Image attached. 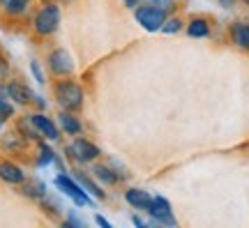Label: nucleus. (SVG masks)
Masks as SVG:
<instances>
[{
  "mask_svg": "<svg viewBox=\"0 0 249 228\" xmlns=\"http://www.w3.org/2000/svg\"><path fill=\"white\" fill-rule=\"evenodd\" d=\"M53 97L65 111H79L81 106H83V99H86L83 88H81L76 81H71L70 76H62V81H55Z\"/></svg>",
  "mask_w": 249,
  "mask_h": 228,
  "instance_id": "nucleus-1",
  "label": "nucleus"
},
{
  "mask_svg": "<svg viewBox=\"0 0 249 228\" xmlns=\"http://www.w3.org/2000/svg\"><path fill=\"white\" fill-rule=\"evenodd\" d=\"M33 28L39 37H51L53 33H58L60 28V7L55 2H46L37 9L35 18H33Z\"/></svg>",
  "mask_w": 249,
  "mask_h": 228,
  "instance_id": "nucleus-2",
  "label": "nucleus"
},
{
  "mask_svg": "<svg viewBox=\"0 0 249 228\" xmlns=\"http://www.w3.org/2000/svg\"><path fill=\"white\" fill-rule=\"evenodd\" d=\"M53 184H55V189H60V192L65 193L71 203H74V205H79V208H83V205H95L92 196H90V193L81 187L79 180H76V177H70L65 171L55 177Z\"/></svg>",
  "mask_w": 249,
  "mask_h": 228,
  "instance_id": "nucleus-3",
  "label": "nucleus"
},
{
  "mask_svg": "<svg viewBox=\"0 0 249 228\" xmlns=\"http://www.w3.org/2000/svg\"><path fill=\"white\" fill-rule=\"evenodd\" d=\"M99 155H102L99 148L88 139H74L70 145L65 148V157L71 159L74 164H92Z\"/></svg>",
  "mask_w": 249,
  "mask_h": 228,
  "instance_id": "nucleus-4",
  "label": "nucleus"
},
{
  "mask_svg": "<svg viewBox=\"0 0 249 228\" xmlns=\"http://www.w3.org/2000/svg\"><path fill=\"white\" fill-rule=\"evenodd\" d=\"M134 18L145 33H160L169 14L157 7H150V5H139V7H134Z\"/></svg>",
  "mask_w": 249,
  "mask_h": 228,
  "instance_id": "nucleus-5",
  "label": "nucleus"
},
{
  "mask_svg": "<svg viewBox=\"0 0 249 228\" xmlns=\"http://www.w3.org/2000/svg\"><path fill=\"white\" fill-rule=\"evenodd\" d=\"M145 212H148V217H150L155 224H161V226H176L178 221H176V217H173V208H171L169 198H164V196H152L150 205L145 208Z\"/></svg>",
  "mask_w": 249,
  "mask_h": 228,
  "instance_id": "nucleus-6",
  "label": "nucleus"
},
{
  "mask_svg": "<svg viewBox=\"0 0 249 228\" xmlns=\"http://www.w3.org/2000/svg\"><path fill=\"white\" fill-rule=\"evenodd\" d=\"M49 71L62 79V76H71L74 70H76V65H74V58H71L70 51H65V49H53V51L49 53Z\"/></svg>",
  "mask_w": 249,
  "mask_h": 228,
  "instance_id": "nucleus-7",
  "label": "nucleus"
},
{
  "mask_svg": "<svg viewBox=\"0 0 249 228\" xmlns=\"http://www.w3.org/2000/svg\"><path fill=\"white\" fill-rule=\"evenodd\" d=\"M30 118H33L37 132L42 134V139H44V140H51V143H53V140L60 139V127H58V123H55V120H51L44 111L30 113Z\"/></svg>",
  "mask_w": 249,
  "mask_h": 228,
  "instance_id": "nucleus-8",
  "label": "nucleus"
},
{
  "mask_svg": "<svg viewBox=\"0 0 249 228\" xmlns=\"http://www.w3.org/2000/svg\"><path fill=\"white\" fill-rule=\"evenodd\" d=\"M5 92H7V97L17 106H28L33 104V99H35V92L28 88L26 83H21V81H7L5 83Z\"/></svg>",
  "mask_w": 249,
  "mask_h": 228,
  "instance_id": "nucleus-9",
  "label": "nucleus"
},
{
  "mask_svg": "<svg viewBox=\"0 0 249 228\" xmlns=\"http://www.w3.org/2000/svg\"><path fill=\"white\" fill-rule=\"evenodd\" d=\"M0 180L12 187H21V182L26 180V171L12 159H0Z\"/></svg>",
  "mask_w": 249,
  "mask_h": 228,
  "instance_id": "nucleus-10",
  "label": "nucleus"
},
{
  "mask_svg": "<svg viewBox=\"0 0 249 228\" xmlns=\"http://www.w3.org/2000/svg\"><path fill=\"white\" fill-rule=\"evenodd\" d=\"M229 37H231V44H235L240 51L249 53V23L245 21H235L229 26Z\"/></svg>",
  "mask_w": 249,
  "mask_h": 228,
  "instance_id": "nucleus-11",
  "label": "nucleus"
},
{
  "mask_svg": "<svg viewBox=\"0 0 249 228\" xmlns=\"http://www.w3.org/2000/svg\"><path fill=\"white\" fill-rule=\"evenodd\" d=\"M210 30L213 28H210V21L205 17H194L185 23V33L192 39H205V37H210Z\"/></svg>",
  "mask_w": 249,
  "mask_h": 228,
  "instance_id": "nucleus-12",
  "label": "nucleus"
},
{
  "mask_svg": "<svg viewBox=\"0 0 249 228\" xmlns=\"http://www.w3.org/2000/svg\"><path fill=\"white\" fill-rule=\"evenodd\" d=\"M58 127H60V132L70 134V136H79L81 129H83V124L74 115V111H65V108L58 113Z\"/></svg>",
  "mask_w": 249,
  "mask_h": 228,
  "instance_id": "nucleus-13",
  "label": "nucleus"
},
{
  "mask_svg": "<svg viewBox=\"0 0 249 228\" xmlns=\"http://www.w3.org/2000/svg\"><path fill=\"white\" fill-rule=\"evenodd\" d=\"M92 177L102 184H108V187H113V184H118L120 180H124L123 173H116V168L107 166V164H97V166L92 168Z\"/></svg>",
  "mask_w": 249,
  "mask_h": 228,
  "instance_id": "nucleus-14",
  "label": "nucleus"
},
{
  "mask_svg": "<svg viewBox=\"0 0 249 228\" xmlns=\"http://www.w3.org/2000/svg\"><path fill=\"white\" fill-rule=\"evenodd\" d=\"M124 201H127V205H132L136 210H145L152 201V193L145 192V189H139V187H132V189L124 192Z\"/></svg>",
  "mask_w": 249,
  "mask_h": 228,
  "instance_id": "nucleus-15",
  "label": "nucleus"
},
{
  "mask_svg": "<svg viewBox=\"0 0 249 228\" xmlns=\"http://www.w3.org/2000/svg\"><path fill=\"white\" fill-rule=\"evenodd\" d=\"M21 193L26 196V198H33V201H42L46 196V184L42 180H23L21 182Z\"/></svg>",
  "mask_w": 249,
  "mask_h": 228,
  "instance_id": "nucleus-16",
  "label": "nucleus"
},
{
  "mask_svg": "<svg viewBox=\"0 0 249 228\" xmlns=\"http://www.w3.org/2000/svg\"><path fill=\"white\" fill-rule=\"evenodd\" d=\"M17 132L23 136L26 140H35V143H39L42 140V134L37 132V127L35 123H33V118H30V113L23 115V118H18V123H17Z\"/></svg>",
  "mask_w": 249,
  "mask_h": 228,
  "instance_id": "nucleus-17",
  "label": "nucleus"
},
{
  "mask_svg": "<svg viewBox=\"0 0 249 228\" xmlns=\"http://www.w3.org/2000/svg\"><path fill=\"white\" fill-rule=\"evenodd\" d=\"M76 180H79L81 187H83V189H86L92 198H97V201H104V198H107V193L102 192V187L95 182V177H92V175H86V173L76 171Z\"/></svg>",
  "mask_w": 249,
  "mask_h": 228,
  "instance_id": "nucleus-18",
  "label": "nucleus"
},
{
  "mask_svg": "<svg viewBox=\"0 0 249 228\" xmlns=\"http://www.w3.org/2000/svg\"><path fill=\"white\" fill-rule=\"evenodd\" d=\"M28 7H30V0H5L2 2V9L7 17H21L28 12Z\"/></svg>",
  "mask_w": 249,
  "mask_h": 228,
  "instance_id": "nucleus-19",
  "label": "nucleus"
},
{
  "mask_svg": "<svg viewBox=\"0 0 249 228\" xmlns=\"http://www.w3.org/2000/svg\"><path fill=\"white\" fill-rule=\"evenodd\" d=\"M55 161V152L51 150L49 143H37V166H49V164H53Z\"/></svg>",
  "mask_w": 249,
  "mask_h": 228,
  "instance_id": "nucleus-20",
  "label": "nucleus"
},
{
  "mask_svg": "<svg viewBox=\"0 0 249 228\" xmlns=\"http://www.w3.org/2000/svg\"><path fill=\"white\" fill-rule=\"evenodd\" d=\"M182 30H185V21L180 17H173V14H171V17L164 21V26H161L160 33H164V35H178Z\"/></svg>",
  "mask_w": 249,
  "mask_h": 228,
  "instance_id": "nucleus-21",
  "label": "nucleus"
},
{
  "mask_svg": "<svg viewBox=\"0 0 249 228\" xmlns=\"http://www.w3.org/2000/svg\"><path fill=\"white\" fill-rule=\"evenodd\" d=\"M139 5H150V7H157L161 12H166V14H176V9H178V2L176 0H141Z\"/></svg>",
  "mask_w": 249,
  "mask_h": 228,
  "instance_id": "nucleus-22",
  "label": "nucleus"
},
{
  "mask_svg": "<svg viewBox=\"0 0 249 228\" xmlns=\"http://www.w3.org/2000/svg\"><path fill=\"white\" fill-rule=\"evenodd\" d=\"M30 74L35 76L37 86H44V83H46V76H44V71H42V67H39V62H37L35 58L30 60Z\"/></svg>",
  "mask_w": 249,
  "mask_h": 228,
  "instance_id": "nucleus-23",
  "label": "nucleus"
},
{
  "mask_svg": "<svg viewBox=\"0 0 249 228\" xmlns=\"http://www.w3.org/2000/svg\"><path fill=\"white\" fill-rule=\"evenodd\" d=\"M33 104L39 108V111H44L46 108V102H44V97H39V95H35V99H33Z\"/></svg>",
  "mask_w": 249,
  "mask_h": 228,
  "instance_id": "nucleus-24",
  "label": "nucleus"
},
{
  "mask_svg": "<svg viewBox=\"0 0 249 228\" xmlns=\"http://www.w3.org/2000/svg\"><path fill=\"white\" fill-rule=\"evenodd\" d=\"M217 2H219V5H222L224 9H233V7H235V2H238V0H217Z\"/></svg>",
  "mask_w": 249,
  "mask_h": 228,
  "instance_id": "nucleus-25",
  "label": "nucleus"
},
{
  "mask_svg": "<svg viewBox=\"0 0 249 228\" xmlns=\"http://www.w3.org/2000/svg\"><path fill=\"white\" fill-rule=\"evenodd\" d=\"M95 221H97V224H99V226H102V228H111V221H108V219H104L102 214H97V217H95Z\"/></svg>",
  "mask_w": 249,
  "mask_h": 228,
  "instance_id": "nucleus-26",
  "label": "nucleus"
},
{
  "mask_svg": "<svg viewBox=\"0 0 249 228\" xmlns=\"http://www.w3.org/2000/svg\"><path fill=\"white\" fill-rule=\"evenodd\" d=\"M123 2H124V7L134 9V7H139V2H141V0H123Z\"/></svg>",
  "mask_w": 249,
  "mask_h": 228,
  "instance_id": "nucleus-27",
  "label": "nucleus"
},
{
  "mask_svg": "<svg viewBox=\"0 0 249 228\" xmlns=\"http://www.w3.org/2000/svg\"><path fill=\"white\" fill-rule=\"evenodd\" d=\"M132 221H134V224H136V226H139V228H145V221H143L141 217H134Z\"/></svg>",
  "mask_w": 249,
  "mask_h": 228,
  "instance_id": "nucleus-28",
  "label": "nucleus"
},
{
  "mask_svg": "<svg viewBox=\"0 0 249 228\" xmlns=\"http://www.w3.org/2000/svg\"><path fill=\"white\" fill-rule=\"evenodd\" d=\"M2 127H5V120H2V118H0V132H2Z\"/></svg>",
  "mask_w": 249,
  "mask_h": 228,
  "instance_id": "nucleus-29",
  "label": "nucleus"
},
{
  "mask_svg": "<svg viewBox=\"0 0 249 228\" xmlns=\"http://www.w3.org/2000/svg\"><path fill=\"white\" fill-rule=\"evenodd\" d=\"M242 5H245V7H249V0H240Z\"/></svg>",
  "mask_w": 249,
  "mask_h": 228,
  "instance_id": "nucleus-30",
  "label": "nucleus"
},
{
  "mask_svg": "<svg viewBox=\"0 0 249 228\" xmlns=\"http://www.w3.org/2000/svg\"><path fill=\"white\" fill-rule=\"evenodd\" d=\"M2 2H5V0H0V5H2Z\"/></svg>",
  "mask_w": 249,
  "mask_h": 228,
  "instance_id": "nucleus-31",
  "label": "nucleus"
}]
</instances>
